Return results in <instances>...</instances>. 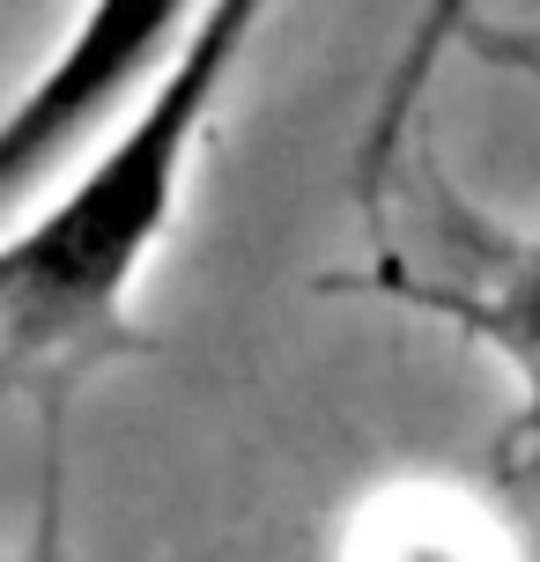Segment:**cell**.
<instances>
[{
    "label": "cell",
    "instance_id": "cell-1",
    "mask_svg": "<svg viewBox=\"0 0 540 562\" xmlns=\"http://www.w3.org/2000/svg\"><path fill=\"white\" fill-rule=\"evenodd\" d=\"M274 0H200L185 45L171 53L164 82L126 112L75 186L0 245V326L23 340H67L82 326L119 318L126 289L142 281L156 245L185 207V178L215 112H223L237 59L259 37Z\"/></svg>",
    "mask_w": 540,
    "mask_h": 562
},
{
    "label": "cell",
    "instance_id": "cell-2",
    "mask_svg": "<svg viewBox=\"0 0 540 562\" xmlns=\"http://www.w3.org/2000/svg\"><path fill=\"white\" fill-rule=\"evenodd\" d=\"M200 0H82L59 53L30 75V89L0 112V207L53 178L104 119L142 112L185 45Z\"/></svg>",
    "mask_w": 540,
    "mask_h": 562
},
{
    "label": "cell",
    "instance_id": "cell-3",
    "mask_svg": "<svg viewBox=\"0 0 540 562\" xmlns=\"http://www.w3.org/2000/svg\"><path fill=\"white\" fill-rule=\"evenodd\" d=\"M341 562H526L504 510L459 481L378 488L341 540Z\"/></svg>",
    "mask_w": 540,
    "mask_h": 562
},
{
    "label": "cell",
    "instance_id": "cell-4",
    "mask_svg": "<svg viewBox=\"0 0 540 562\" xmlns=\"http://www.w3.org/2000/svg\"><path fill=\"white\" fill-rule=\"evenodd\" d=\"M429 311L459 318L474 340H488L518 378V429H511V474H540V237L533 245H511L496 259V274L482 289H429Z\"/></svg>",
    "mask_w": 540,
    "mask_h": 562
},
{
    "label": "cell",
    "instance_id": "cell-5",
    "mask_svg": "<svg viewBox=\"0 0 540 562\" xmlns=\"http://www.w3.org/2000/svg\"><path fill=\"white\" fill-rule=\"evenodd\" d=\"M452 30H466V0H429L415 37H407V53H400V67H393V82H385L378 126H370V140H363V186H356L363 207L378 200V178H385V164H393V140H400V126H407V112H415V97H423L437 53L452 45Z\"/></svg>",
    "mask_w": 540,
    "mask_h": 562
},
{
    "label": "cell",
    "instance_id": "cell-6",
    "mask_svg": "<svg viewBox=\"0 0 540 562\" xmlns=\"http://www.w3.org/2000/svg\"><path fill=\"white\" fill-rule=\"evenodd\" d=\"M488 53L518 59V67H526V75H533V82H540V45H518V53H511V45H496V37H488Z\"/></svg>",
    "mask_w": 540,
    "mask_h": 562
}]
</instances>
